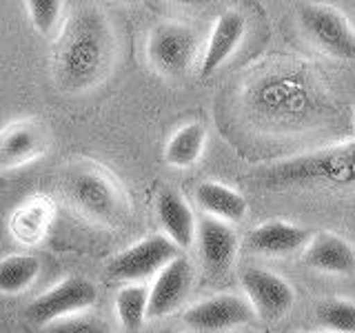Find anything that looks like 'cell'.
<instances>
[{
    "instance_id": "cell-1",
    "label": "cell",
    "mask_w": 355,
    "mask_h": 333,
    "mask_svg": "<svg viewBox=\"0 0 355 333\" xmlns=\"http://www.w3.org/2000/svg\"><path fill=\"white\" fill-rule=\"evenodd\" d=\"M116 60V33L100 7H78L55 40V78L69 92L94 89Z\"/></svg>"
},
{
    "instance_id": "cell-2",
    "label": "cell",
    "mask_w": 355,
    "mask_h": 333,
    "mask_svg": "<svg viewBox=\"0 0 355 333\" xmlns=\"http://www.w3.org/2000/svg\"><path fill=\"white\" fill-rule=\"evenodd\" d=\"M262 182L273 189L291 185H353L355 182V144L351 147L322 149L309 155L286 160L262 173Z\"/></svg>"
},
{
    "instance_id": "cell-3",
    "label": "cell",
    "mask_w": 355,
    "mask_h": 333,
    "mask_svg": "<svg viewBox=\"0 0 355 333\" xmlns=\"http://www.w3.org/2000/svg\"><path fill=\"white\" fill-rule=\"evenodd\" d=\"M67 198L85 218L105 227H120L129 205L120 185L100 166H85L67 180Z\"/></svg>"
},
{
    "instance_id": "cell-4",
    "label": "cell",
    "mask_w": 355,
    "mask_h": 333,
    "mask_svg": "<svg viewBox=\"0 0 355 333\" xmlns=\"http://www.w3.org/2000/svg\"><path fill=\"white\" fill-rule=\"evenodd\" d=\"M198 33L182 22H162L149 36L147 56L162 76H182L198 56Z\"/></svg>"
},
{
    "instance_id": "cell-5",
    "label": "cell",
    "mask_w": 355,
    "mask_h": 333,
    "mask_svg": "<svg viewBox=\"0 0 355 333\" xmlns=\"http://www.w3.org/2000/svg\"><path fill=\"white\" fill-rule=\"evenodd\" d=\"M98 300V287L87 278H64L60 284L38 296L27 307V316L36 325H55V322L76 318Z\"/></svg>"
},
{
    "instance_id": "cell-6",
    "label": "cell",
    "mask_w": 355,
    "mask_h": 333,
    "mask_svg": "<svg viewBox=\"0 0 355 333\" xmlns=\"http://www.w3.org/2000/svg\"><path fill=\"white\" fill-rule=\"evenodd\" d=\"M297 20L304 33L333 58L355 60V29L338 9L324 5H302Z\"/></svg>"
},
{
    "instance_id": "cell-7",
    "label": "cell",
    "mask_w": 355,
    "mask_h": 333,
    "mask_svg": "<svg viewBox=\"0 0 355 333\" xmlns=\"http://www.w3.org/2000/svg\"><path fill=\"white\" fill-rule=\"evenodd\" d=\"M178 255H180V249L166 236H149L120 251L116 258H111L107 264V273L114 280L136 284L144 278L158 275Z\"/></svg>"
},
{
    "instance_id": "cell-8",
    "label": "cell",
    "mask_w": 355,
    "mask_h": 333,
    "mask_svg": "<svg viewBox=\"0 0 355 333\" xmlns=\"http://www.w3.org/2000/svg\"><path fill=\"white\" fill-rule=\"evenodd\" d=\"M240 282L253 314L266 322L282 320L295 302L291 284L277 273L260 269V266L244 269L240 275Z\"/></svg>"
},
{
    "instance_id": "cell-9",
    "label": "cell",
    "mask_w": 355,
    "mask_h": 333,
    "mask_svg": "<svg viewBox=\"0 0 355 333\" xmlns=\"http://www.w3.org/2000/svg\"><path fill=\"white\" fill-rule=\"evenodd\" d=\"M253 318L255 314L247 298L225 293L189 307L182 316V322L198 333H222L249 325Z\"/></svg>"
},
{
    "instance_id": "cell-10",
    "label": "cell",
    "mask_w": 355,
    "mask_h": 333,
    "mask_svg": "<svg viewBox=\"0 0 355 333\" xmlns=\"http://www.w3.org/2000/svg\"><path fill=\"white\" fill-rule=\"evenodd\" d=\"M193 284V264L184 255H178L164 269L155 275L153 287L149 289V309L147 318H166L182 307Z\"/></svg>"
},
{
    "instance_id": "cell-11",
    "label": "cell",
    "mask_w": 355,
    "mask_h": 333,
    "mask_svg": "<svg viewBox=\"0 0 355 333\" xmlns=\"http://www.w3.org/2000/svg\"><path fill=\"white\" fill-rule=\"evenodd\" d=\"M196 242L202 266L211 275L220 278L233 266L238 253V236L227 222L205 216L198 222Z\"/></svg>"
},
{
    "instance_id": "cell-12",
    "label": "cell",
    "mask_w": 355,
    "mask_h": 333,
    "mask_svg": "<svg viewBox=\"0 0 355 333\" xmlns=\"http://www.w3.org/2000/svg\"><path fill=\"white\" fill-rule=\"evenodd\" d=\"M49 138L38 122H16L0 133V169H16L47 153Z\"/></svg>"
},
{
    "instance_id": "cell-13",
    "label": "cell",
    "mask_w": 355,
    "mask_h": 333,
    "mask_svg": "<svg viewBox=\"0 0 355 333\" xmlns=\"http://www.w3.org/2000/svg\"><path fill=\"white\" fill-rule=\"evenodd\" d=\"M311 238H313V233L306 227L288 225L284 220H269L249 233L247 247L258 255L284 258V255H291L300 249H304Z\"/></svg>"
},
{
    "instance_id": "cell-14",
    "label": "cell",
    "mask_w": 355,
    "mask_h": 333,
    "mask_svg": "<svg viewBox=\"0 0 355 333\" xmlns=\"http://www.w3.org/2000/svg\"><path fill=\"white\" fill-rule=\"evenodd\" d=\"M309 269L329 275H349L355 271V251L338 233L322 231L309 240L302 253Z\"/></svg>"
},
{
    "instance_id": "cell-15",
    "label": "cell",
    "mask_w": 355,
    "mask_h": 333,
    "mask_svg": "<svg viewBox=\"0 0 355 333\" xmlns=\"http://www.w3.org/2000/svg\"><path fill=\"white\" fill-rule=\"evenodd\" d=\"M155 214L158 222L164 231V236L169 238L178 249H189L196 242V229L198 222L193 218L191 207L187 205L180 191H175L171 187H164L155 198Z\"/></svg>"
},
{
    "instance_id": "cell-16",
    "label": "cell",
    "mask_w": 355,
    "mask_h": 333,
    "mask_svg": "<svg viewBox=\"0 0 355 333\" xmlns=\"http://www.w3.org/2000/svg\"><path fill=\"white\" fill-rule=\"evenodd\" d=\"M244 38V18L238 11H225L218 20L207 42V49L202 56V65H200V76L207 78L216 74L222 65H225L233 51L240 47Z\"/></svg>"
},
{
    "instance_id": "cell-17",
    "label": "cell",
    "mask_w": 355,
    "mask_h": 333,
    "mask_svg": "<svg viewBox=\"0 0 355 333\" xmlns=\"http://www.w3.org/2000/svg\"><path fill=\"white\" fill-rule=\"evenodd\" d=\"M55 209L49 198L36 196L22 203L9 218V231L22 244H38L51 227Z\"/></svg>"
},
{
    "instance_id": "cell-18",
    "label": "cell",
    "mask_w": 355,
    "mask_h": 333,
    "mask_svg": "<svg viewBox=\"0 0 355 333\" xmlns=\"http://www.w3.org/2000/svg\"><path fill=\"white\" fill-rule=\"evenodd\" d=\"M196 203L209 218L231 225L247 216V200L242 194L220 182H202L196 189Z\"/></svg>"
},
{
    "instance_id": "cell-19",
    "label": "cell",
    "mask_w": 355,
    "mask_h": 333,
    "mask_svg": "<svg viewBox=\"0 0 355 333\" xmlns=\"http://www.w3.org/2000/svg\"><path fill=\"white\" fill-rule=\"evenodd\" d=\"M207 144V127L200 125V122H191V125H184L178 129L171 140L166 142L164 149V160L171 166L178 169H187L200 160V155L205 151Z\"/></svg>"
},
{
    "instance_id": "cell-20",
    "label": "cell",
    "mask_w": 355,
    "mask_h": 333,
    "mask_svg": "<svg viewBox=\"0 0 355 333\" xmlns=\"http://www.w3.org/2000/svg\"><path fill=\"white\" fill-rule=\"evenodd\" d=\"M40 273V260L29 253H14L0 260V293L18 296L33 284Z\"/></svg>"
},
{
    "instance_id": "cell-21",
    "label": "cell",
    "mask_w": 355,
    "mask_h": 333,
    "mask_svg": "<svg viewBox=\"0 0 355 333\" xmlns=\"http://www.w3.org/2000/svg\"><path fill=\"white\" fill-rule=\"evenodd\" d=\"M149 289L144 284H127L116 296V316L127 333H138L147 320Z\"/></svg>"
},
{
    "instance_id": "cell-22",
    "label": "cell",
    "mask_w": 355,
    "mask_h": 333,
    "mask_svg": "<svg viewBox=\"0 0 355 333\" xmlns=\"http://www.w3.org/2000/svg\"><path fill=\"white\" fill-rule=\"evenodd\" d=\"M315 325L327 333H355V302L324 300L315 309Z\"/></svg>"
},
{
    "instance_id": "cell-23",
    "label": "cell",
    "mask_w": 355,
    "mask_h": 333,
    "mask_svg": "<svg viewBox=\"0 0 355 333\" xmlns=\"http://www.w3.org/2000/svg\"><path fill=\"white\" fill-rule=\"evenodd\" d=\"M27 11H29L33 29H36L40 36H49L60 20L62 3L60 0H29Z\"/></svg>"
},
{
    "instance_id": "cell-24",
    "label": "cell",
    "mask_w": 355,
    "mask_h": 333,
    "mask_svg": "<svg viewBox=\"0 0 355 333\" xmlns=\"http://www.w3.org/2000/svg\"><path fill=\"white\" fill-rule=\"evenodd\" d=\"M51 333H109V329L100 320L76 316V318H67V320L55 322L51 327Z\"/></svg>"
},
{
    "instance_id": "cell-25",
    "label": "cell",
    "mask_w": 355,
    "mask_h": 333,
    "mask_svg": "<svg viewBox=\"0 0 355 333\" xmlns=\"http://www.w3.org/2000/svg\"><path fill=\"white\" fill-rule=\"evenodd\" d=\"M160 333H178V331H160Z\"/></svg>"
},
{
    "instance_id": "cell-26",
    "label": "cell",
    "mask_w": 355,
    "mask_h": 333,
    "mask_svg": "<svg viewBox=\"0 0 355 333\" xmlns=\"http://www.w3.org/2000/svg\"><path fill=\"white\" fill-rule=\"evenodd\" d=\"M295 333H302V331H295Z\"/></svg>"
},
{
    "instance_id": "cell-27",
    "label": "cell",
    "mask_w": 355,
    "mask_h": 333,
    "mask_svg": "<svg viewBox=\"0 0 355 333\" xmlns=\"http://www.w3.org/2000/svg\"><path fill=\"white\" fill-rule=\"evenodd\" d=\"M353 122H355V120H353Z\"/></svg>"
}]
</instances>
